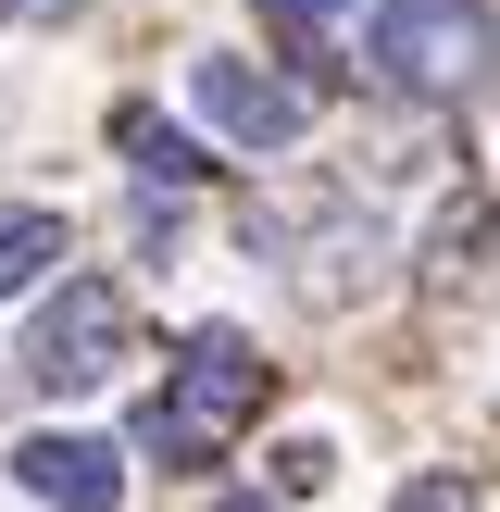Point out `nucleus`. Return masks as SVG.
Segmentation results:
<instances>
[{
  "label": "nucleus",
  "mask_w": 500,
  "mask_h": 512,
  "mask_svg": "<svg viewBox=\"0 0 500 512\" xmlns=\"http://www.w3.org/2000/svg\"><path fill=\"white\" fill-rule=\"evenodd\" d=\"M263 388H275V363L238 338V325H200L188 350L163 363V388H150V413H138V450L163 475H188V463H213L225 438H238L250 413H263Z\"/></svg>",
  "instance_id": "f257e3e1"
},
{
  "label": "nucleus",
  "mask_w": 500,
  "mask_h": 512,
  "mask_svg": "<svg viewBox=\"0 0 500 512\" xmlns=\"http://www.w3.org/2000/svg\"><path fill=\"white\" fill-rule=\"evenodd\" d=\"M375 75L413 100H463L488 75V0H388L375 13Z\"/></svg>",
  "instance_id": "f03ea898"
},
{
  "label": "nucleus",
  "mask_w": 500,
  "mask_h": 512,
  "mask_svg": "<svg viewBox=\"0 0 500 512\" xmlns=\"http://www.w3.org/2000/svg\"><path fill=\"white\" fill-rule=\"evenodd\" d=\"M113 363H125V300L100 288V275H63V300H50L38 338H25V375H38V388H100Z\"/></svg>",
  "instance_id": "7ed1b4c3"
},
{
  "label": "nucleus",
  "mask_w": 500,
  "mask_h": 512,
  "mask_svg": "<svg viewBox=\"0 0 500 512\" xmlns=\"http://www.w3.org/2000/svg\"><path fill=\"white\" fill-rule=\"evenodd\" d=\"M200 113L225 125L238 150H288L300 125H313V88H288V75H250V63H188Z\"/></svg>",
  "instance_id": "20e7f679"
},
{
  "label": "nucleus",
  "mask_w": 500,
  "mask_h": 512,
  "mask_svg": "<svg viewBox=\"0 0 500 512\" xmlns=\"http://www.w3.org/2000/svg\"><path fill=\"white\" fill-rule=\"evenodd\" d=\"M13 475H25L50 512H113V500H125V450H113V438H25Z\"/></svg>",
  "instance_id": "39448f33"
},
{
  "label": "nucleus",
  "mask_w": 500,
  "mask_h": 512,
  "mask_svg": "<svg viewBox=\"0 0 500 512\" xmlns=\"http://www.w3.org/2000/svg\"><path fill=\"white\" fill-rule=\"evenodd\" d=\"M488 200H438V225H425V275H438V288H463L475 263H488Z\"/></svg>",
  "instance_id": "423d86ee"
},
{
  "label": "nucleus",
  "mask_w": 500,
  "mask_h": 512,
  "mask_svg": "<svg viewBox=\"0 0 500 512\" xmlns=\"http://www.w3.org/2000/svg\"><path fill=\"white\" fill-rule=\"evenodd\" d=\"M50 263H63V213H38V200H25V213H0V300H25Z\"/></svg>",
  "instance_id": "0eeeda50"
},
{
  "label": "nucleus",
  "mask_w": 500,
  "mask_h": 512,
  "mask_svg": "<svg viewBox=\"0 0 500 512\" xmlns=\"http://www.w3.org/2000/svg\"><path fill=\"white\" fill-rule=\"evenodd\" d=\"M125 150H138L150 188H200V175H213V163H200V138H175V125H150V113H125Z\"/></svg>",
  "instance_id": "6e6552de"
},
{
  "label": "nucleus",
  "mask_w": 500,
  "mask_h": 512,
  "mask_svg": "<svg viewBox=\"0 0 500 512\" xmlns=\"http://www.w3.org/2000/svg\"><path fill=\"white\" fill-rule=\"evenodd\" d=\"M338 13H350V0H263V25H275L288 50H300V63H325V38H338Z\"/></svg>",
  "instance_id": "1a4fd4ad"
},
{
  "label": "nucleus",
  "mask_w": 500,
  "mask_h": 512,
  "mask_svg": "<svg viewBox=\"0 0 500 512\" xmlns=\"http://www.w3.org/2000/svg\"><path fill=\"white\" fill-rule=\"evenodd\" d=\"M325 475H338V450H325V438H288V450H275V488H288V500H313Z\"/></svg>",
  "instance_id": "9d476101"
},
{
  "label": "nucleus",
  "mask_w": 500,
  "mask_h": 512,
  "mask_svg": "<svg viewBox=\"0 0 500 512\" xmlns=\"http://www.w3.org/2000/svg\"><path fill=\"white\" fill-rule=\"evenodd\" d=\"M400 512H475V488H463V475H413V488H400Z\"/></svg>",
  "instance_id": "9b49d317"
},
{
  "label": "nucleus",
  "mask_w": 500,
  "mask_h": 512,
  "mask_svg": "<svg viewBox=\"0 0 500 512\" xmlns=\"http://www.w3.org/2000/svg\"><path fill=\"white\" fill-rule=\"evenodd\" d=\"M0 13H25V25H63V13H75V0H0Z\"/></svg>",
  "instance_id": "f8f14e48"
},
{
  "label": "nucleus",
  "mask_w": 500,
  "mask_h": 512,
  "mask_svg": "<svg viewBox=\"0 0 500 512\" xmlns=\"http://www.w3.org/2000/svg\"><path fill=\"white\" fill-rule=\"evenodd\" d=\"M225 512H275V500H225Z\"/></svg>",
  "instance_id": "ddd939ff"
}]
</instances>
